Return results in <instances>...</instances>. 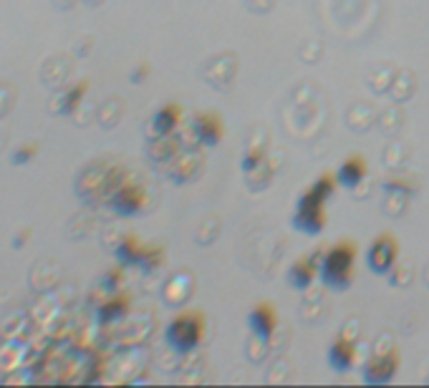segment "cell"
Listing matches in <instances>:
<instances>
[{
	"mask_svg": "<svg viewBox=\"0 0 429 388\" xmlns=\"http://www.w3.org/2000/svg\"><path fill=\"white\" fill-rule=\"evenodd\" d=\"M354 263H356V245L346 240V242L333 245L329 252L321 255L318 275H321L326 288L343 293L354 283Z\"/></svg>",
	"mask_w": 429,
	"mask_h": 388,
	"instance_id": "6da1fadb",
	"label": "cell"
},
{
	"mask_svg": "<svg viewBox=\"0 0 429 388\" xmlns=\"http://www.w3.org/2000/svg\"><path fill=\"white\" fill-rule=\"evenodd\" d=\"M202 336H205V318L197 310H187V313L177 316L165 330L167 346L179 355L197 350L200 343H202Z\"/></svg>",
	"mask_w": 429,
	"mask_h": 388,
	"instance_id": "7a4b0ae2",
	"label": "cell"
},
{
	"mask_svg": "<svg viewBox=\"0 0 429 388\" xmlns=\"http://www.w3.org/2000/svg\"><path fill=\"white\" fill-rule=\"evenodd\" d=\"M326 199L321 194H316L313 189H308L303 197L298 199V210L293 215V227L298 232L306 235H321L326 224V212H324Z\"/></svg>",
	"mask_w": 429,
	"mask_h": 388,
	"instance_id": "3957f363",
	"label": "cell"
},
{
	"mask_svg": "<svg viewBox=\"0 0 429 388\" xmlns=\"http://www.w3.org/2000/svg\"><path fill=\"white\" fill-rule=\"evenodd\" d=\"M396 255H399V245L391 235L377 237L371 247L366 250V265L374 275H389L394 270Z\"/></svg>",
	"mask_w": 429,
	"mask_h": 388,
	"instance_id": "277c9868",
	"label": "cell"
},
{
	"mask_svg": "<svg viewBox=\"0 0 429 388\" xmlns=\"http://www.w3.org/2000/svg\"><path fill=\"white\" fill-rule=\"evenodd\" d=\"M396 368H399V353L394 348L377 353L366 366H363V381L371 383V386H382V383H389L394 378Z\"/></svg>",
	"mask_w": 429,
	"mask_h": 388,
	"instance_id": "5b68a950",
	"label": "cell"
},
{
	"mask_svg": "<svg viewBox=\"0 0 429 388\" xmlns=\"http://www.w3.org/2000/svg\"><path fill=\"white\" fill-rule=\"evenodd\" d=\"M109 204H112V210L116 212V215H124V217L139 215V212L144 210V187L132 185V182H126L124 179V182L116 187V192L112 194Z\"/></svg>",
	"mask_w": 429,
	"mask_h": 388,
	"instance_id": "8992f818",
	"label": "cell"
},
{
	"mask_svg": "<svg viewBox=\"0 0 429 388\" xmlns=\"http://www.w3.org/2000/svg\"><path fill=\"white\" fill-rule=\"evenodd\" d=\"M248 328L257 341H271L273 333L278 328V316L276 308L271 303H260L248 313Z\"/></svg>",
	"mask_w": 429,
	"mask_h": 388,
	"instance_id": "52a82bcc",
	"label": "cell"
},
{
	"mask_svg": "<svg viewBox=\"0 0 429 388\" xmlns=\"http://www.w3.org/2000/svg\"><path fill=\"white\" fill-rule=\"evenodd\" d=\"M192 132L200 146H218L223 139V121L218 114H197L192 121Z\"/></svg>",
	"mask_w": 429,
	"mask_h": 388,
	"instance_id": "ba28073f",
	"label": "cell"
},
{
	"mask_svg": "<svg viewBox=\"0 0 429 388\" xmlns=\"http://www.w3.org/2000/svg\"><path fill=\"white\" fill-rule=\"evenodd\" d=\"M192 288H195V280H192L190 272H177V275L170 277V283L165 285L162 297H165V303L172 305V308H182V305L190 300Z\"/></svg>",
	"mask_w": 429,
	"mask_h": 388,
	"instance_id": "9c48e42d",
	"label": "cell"
},
{
	"mask_svg": "<svg viewBox=\"0 0 429 388\" xmlns=\"http://www.w3.org/2000/svg\"><path fill=\"white\" fill-rule=\"evenodd\" d=\"M182 139L177 134H167V137H154L152 144L146 146V157L152 159L154 164H170L172 159L177 157L182 149Z\"/></svg>",
	"mask_w": 429,
	"mask_h": 388,
	"instance_id": "30bf717a",
	"label": "cell"
},
{
	"mask_svg": "<svg viewBox=\"0 0 429 388\" xmlns=\"http://www.w3.org/2000/svg\"><path fill=\"white\" fill-rule=\"evenodd\" d=\"M321 255H324V252H318V255H313V257H301V260H296V263L291 265V270H288V283L296 290H308L318 272Z\"/></svg>",
	"mask_w": 429,
	"mask_h": 388,
	"instance_id": "8fae6325",
	"label": "cell"
},
{
	"mask_svg": "<svg viewBox=\"0 0 429 388\" xmlns=\"http://www.w3.org/2000/svg\"><path fill=\"white\" fill-rule=\"evenodd\" d=\"M86 81H81V84H73V86H63V88H59V93L51 99V111L56 114H63V116H68V114H73L76 109L81 106V99H84L86 93Z\"/></svg>",
	"mask_w": 429,
	"mask_h": 388,
	"instance_id": "7c38bea8",
	"label": "cell"
},
{
	"mask_svg": "<svg viewBox=\"0 0 429 388\" xmlns=\"http://www.w3.org/2000/svg\"><path fill=\"white\" fill-rule=\"evenodd\" d=\"M36 320L31 318V313H23V310H18V313H13V316H8L6 320L0 323V338L3 341H26L28 336H31V330H33Z\"/></svg>",
	"mask_w": 429,
	"mask_h": 388,
	"instance_id": "4fadbf2b",
	"label": "cell"
},
{
	"mask_svg": "<svg viewBox=\"0 0 429 388\" xmlns=\"http://www.w3.org/2000/svg\"><path fill=\"white\" fill-rule=\"evenodd\" d=\"M179 118H182V109L177 104H167L162 106L157 114L152 116V129H149V139L154 137H167V134H174L179 126Z\"/></svg>",
	"mask_w": 429,
	"mask_h": 388,
	"instance_id": "5bb4252c",
	"label": "cell"
},
{
	"mask_svg": "<svg viewBox=\"0 0 429 388\" xmlns=\"http://www.w3.org/2000/svg\"><path fill=\"white\" fill-rule=\"evenodd\" d=\"M354 358H356V348H354V343L349 341L346 336L336 338V341L331 343L329 348V363L331 368L343 373V371H349L354 366Z\"/></svg>",
	"mask_w": 429,
	"mask_h": 388,
	"instance_id": "9a60e30c",
	"label": "cell"
},
{
	"mask_svg": "<svg viewBox=\"0 0 429 388\" xmlns=\"http://www.w3.org/2000/svg\"><path fill=\"white\" fill-rule=\"evenodd\" d=\"M59 277H61V267L59 263H38L31 270V290H36V293H48V290H53L56 285H59Z\"/></svg>",
	"mask_w": 429,
	"mask_h": 388,
	"instance_id": "2e32d148",
	"label": "cell"
},
{
	"mask_svg": "<svg viewBox=\"0 0 429 388\" xmlns=\"http://www.w3.org/2000/svg\"><path fill=\"white\" fill-rule=\"evenodd\" d=\"M71 76V66H68V59L63 56H56V59H48L43 71H40V81L48 86V88H63L66 86V79Z\"/></svg>",
	"mask_w": 429,
	"mask_h": 388,
	"instance_id": "e0dca14e",
	"label": "cell"
},
{
	"mask_svg": "<svg viewBox=\"0 0 429 388\" xmlns=\"http://www.w3.org/2000/svg\"><path fill=\"white\" fill-rule=\"evenodd\" d=\"M174 162V166H172L170 177L177 182V185H182V182H190V179L197 177L200 171V162H195V146H190L185 154H177V157L172 159Z\"/></svg>",
	"mask_w": 429,
	"mask_h": 388,
	"instance_id": "ac0fdd59",
	"label": "cell"
},
{
	"mask_svg": "<svg viewBox=\"0 0 429 388\" xmlns=\"http://www.w3.org/2000/svg\"><path fill=\"white\" fill-rule=\"evenodd\" d=\"M363 177H366V162H363L361 157L346 159V162L341 164V169H338V174H336L338 185L349 187V189H354V187L361 185Z\"/></svg>",
	"mask_w": 429,
	"mask_h": 388,
	"instance_id": "d6986e66",
	"label": "cell"
},
{
	"mask_svg": "<svg viewBox=\"0 0 429 388\" xmlns=\"http://www.w3.org/2000/svg\"><path fill=\"white\" fill-rule=\"evenodd\" d=\"M126 310H129V300L126 297H109V300H104L96 308V320H99V325H112V323H116L119 318L126 316Z\"/></svg>",
	"mask_w": 429,
	"mask_h": 388,
	"instance_id": "ffe728a7",
	"label": "cell"
},
{
	"mask_svg": "<svg viewBox=\"0 0 429 388\" xmlns=\"http://www.w3.org/2000/svg\"><path fill=\"white\" fill-rule=\"evenodd\" d=\"M114 252H116V260H119L124 267H137L139 260H142V252H144V247L134 240V237H124L116 247H114Z\"/></svg>",
	"mask_w": 429,
	"mask_h": 388,
	"instance_id": "44dd1931",
	"label": "cell"
},
{
	"mask_svg": "<svg viewBox=\"0 0 429 388\" xmlns=\"http://www.w3.org/2000/svg\"><path fill=\"white\" fill-rule=\"evenodd\" d=\"M119 116H121V101L119 99L106 101V104L99 109V121L104 129H112V126L119 121Z\"/></svg>",
	"mask_w": 429,
	"mask_h": 388,
	"instance_id": "7402d4cb",
	"label": "cell"
},
{
	"mask_svg": "<svg viewBox=\"0 0 429 388\" xmlns=\"http://www.w3.org/2000/svg\"><path fill=\"white\" fill-rule=\"evenodd\" d=\"M15 106V86L0 84V118L10 114V109Z\"/></svg>",
	"mask_w": 429,
	"mask_h": 388,
	"instance_id": "603a6c76",
	"label": "cell"
},
{
	"mask_svg": "<svg viewBox=\"0 0 429 388\" xmlns=\"http://www.w3.org/2000/svg\"><path fill=\"white\" fill-rule=\"evenodd\" d=\"M263 162H265V149H263V146H253L250 152L243 157V171H248V174H250V171H255L257 166L263 164Z\"/></svg>",
	"mask_w": 429,
	"mask_h": 388,
	"instance_id": "cb8c5ba5",
	"label": "cell"
},
{
	"mask_svg": "<svg viewBox=\"0 0 429 388\" xmlns=\"http://www.w3.org/2000/svg\"><path fill=\"white\" fill-rule=\"evenodd\" d=\"M36 154H38V144H36V141H33V144H20L18 149L13 152V164L15 166L28 164V162H31Z\"/></svg>",
	"mask_w": 429,
	"mask_h": 388,
	"instance_id": "d4e9b609",
	"label": "cell"
},
{
	"mask_svg": "<svg viewBox=\"0 0 429 388\" xmlns=\"http://www.w3.org/2000/svg\"><path fill=\"white\" fill-rule=\"evenodd\" d=\"M28 237H31V230H28V227H23V230H20L18 235L13 237V247H15V250H20V247L28 242Z\"/></svg>",
	"mask_w": 429,
	"mask_h": 388,
	"instance_id": "484cf974",
	"label": "cell"
},
{
	"mask_svg": "<svg viewBox=\"0 0 429 388\" xmlns=\"http://www.w3.org/2000/svg\"><path fill=\"white\" fill-rule=\"evenodd\" d=\"M146 73H149V68H146V66H139L137 71L132 73V81H134V84H139L142 79H146Z\"/></svg>",
	"mask_w": 429,
	"mask_h": 388,
	"instance_id": "4316f807",
	"label": "cell"
},
{
	"mask_svg": "<svg viewBox=\"0 0 429 388\" xmlns=\"http://www.w3.org/2000/svg\"><path fill=\"white\" fill-rule=\"evenodd\" d=\"M53 3H56V8H61V10H68V8H73L76 0H53Z\"/></svg>",
	"mask_w": 429,
	"mask_h": 388,
	"instance_id": "83f0119b",
	"label": "cell"
},
{
	"mask_svg": "<svg viewBox=\"0 0 429 388\" xmlns=\"http://www.w3.org/2000/svg\"><path fill=\"white\" fill-rule=\"evenodd\" d=\"M6 141H8V132H6V129H0V152H3Z\"/></svg>",
	"mask_w": 429,
	"mask_h": 388,
	"instance_id": "f1b7e54d",
	"label": "cell"
},
{
	"mask_svg": "<svg viewBox=\"0 0 429 388\" xmlns=\"http://www.w3.org/2000/svg\"><path fill=\"white\" fill-rule=\"evenodd\" d=\"M86 3H89V6H99L101 0H86Z\"/></svg>",
	"mask_w": 429,
	"mask_h": 388,
	"instance_id": "f546056e",
	"label": "cell"
}]
</instances>
